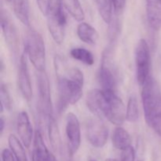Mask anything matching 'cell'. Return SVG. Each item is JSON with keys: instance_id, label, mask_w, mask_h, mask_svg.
<instances>
[{"instance_id": "obj_1", "label": "cell", "mask_w": 161, "mask_h": 161, "mask_svg": "<svg viewBox=\"0 0 161 161\" xmlns=\"http://www.w3.org/2000/svg\"><path fill=\"white\" fill-rule=\"evenodd\" d=\"M142 86V98L145 119L148 125L161 137V89L151 76Z\"/></svg>"}, {"instance_id": "obj_2", "label": "cell", "mask_w": 161, "mask_h": 161, "mask_svg": "<svg viewBox=\"0 0 161 161\" xmlns=\"http://www.w3.org/2000/svg\"><path fill=\"white\" fill-rule=\"evenodd\" d=\"M49 31L57 44L63 43L65 36L66 16L61 0H50L47 14Z\"/></svg>"}, {"instance_id": "obj_3", "label": "cell", "mask_w": 161, "mask_h": 161, "mask_svg": "<svg viewBox=\"0 0 161 161\" xmlns=\"http://www.w3.org/2000/svg\"><path fill=\"white\" fill-rule=\"evenodd\" d=\"M25 49L35 69L38 72L45 71L46 47L42 35L36 30L30 29L26 34Z\"/></svg>"}, {"instance_id": "obj_4", "label": "cell", "mask_w": 161, "mask_h": 161, "mask_svg": "<svg viewBox=\"0 0 161 161\" xmlns=\"http://www.w3.org/2000/svg\"><path fill=\"white\" fill-rule=\"evenodd\" d=\"M58 111H64L69 104L75 105L83 95V83L68 77H58Z\"/></svg>"}, {"instance_id": "obj_5", "label": "cell", "mask_w": 161, "mask_h": 161, "mask_svg": "<svg viewBox=\"0 0 161 161\" xmlns=\"http://www.w3.org/2000/svg\"><path fill=\"white\" fill-rule=\"evenodd\" d=\"M136 76L138 84L142 86L149 77L150 71V50L146 39H141L135 48Z\"/></svg>"}, {"instance_id": "obj_6", "label": "cell", "mask_w": 161, "mask_h": 161, "mask_svg": "<svg viewBox=\"0 0 161 161\" xmlns=\"http://www.w3.org/2000/svg\"><path fill=\"white\" fill-rule=\"evenodd\" d=\"M106 108L105 117L115 125L120 126L127 119L126 110L123 101L115 94L114 91H106Z\"/></svg>"}, {"instance_id": "obj_7", "label": "cell", "mask_w": 161, "mask_h": 161, "mask_svg": "<svg viewBox=\"0 0 161 161\" xmlns=\"http://www.w3.org/2000/svg\"><path fill=\"white\" fill-rule=\"evenodd\" d=\"M86 135L91 146L102 148L108 141V127L100 119H89L86 123Z\"/></svg>"}, {"instance_id": "obj_8", "label": "cell", "mask_w": 161, "mask_h": 161, "mask_svg": "<svg viewBox=\"0 0 161 161\" xmlns=\"http://www.w3.org/2000/svg\"><path fill=\"white\" fill-rule=\"evenodd\" d=\"M37 86L39 104L41 111L47 118L53 116L50 82L45 71H37Z\"/></svg>"}, {"instance_id": "obj_9", "label": "cell", "mask_w": 161, "mask_h": 161, "mask_svg": "<svg viewBox=\"0 0 161 161\" xmlns=\"http://www.w3.org/2000/svg\"><path fill=\"white\" fill-rule=\"evenodd\" d=\"M65 132L69 152L71 156H73L79 150L81 144L80 121L74 113H69L67 115Z\"/></svg>"}, {"instance_id": "obj_10", "label": "cell", "mask_w": 161, "mask_h": 161, "mask_svg": "<svg viewBox=\"0 0 161 161\" xmlns=\"http://www.w3.org/2000/svg\"><path fill=\"white\" fill-rule=\"evenodd\" d=\"M1 27L5 40L13 53H16L19 47V36L14 22L4 11L1 14Z\"/></svg>"}, {"instance_id": "obj_11", "label": "cell", "mask_w": 161, "mask_h": 161, "mask_svg": "<svg viewBox=\"0 0 161 161\" xmlns=\"http://www.w3.org/2000/svg\"><path fill=\"white\" fill-rule=\"evenodd\" d=\"M17 81H18L19 89L23 97L27 101H31L32 98V87H31L29 70H28L25 54H23L20 57L18 72H17Z\"/></svg>"}, {"instance_id": "obj_12", "label": "cell", "mask_w": 161, "mask_h": 161, "mask_svg": "<svg viewBox=\"0 0 161 161\" xmlns=\"http://www.w3.org/2000/svg\"><path fill=\"white\" fill-rule=\"evenodd\" d=\"M86 105L90 111L99 117H105L106 108V94L105 91L93 89L86 95Z\"/></svg>"}, {"instance_id": "obj_13", "label": "cell", "mask_w": 161, "mask_h": 161, "mask_svg": "<svg viewBox=\"0 0 161 161\" xmlns=\"http://www.w3.org/2000/svg\"><path fill=\"white\" fill-rule=\"evenodd\" d=\"M17 133L25 148H29L33 138V130L29 116L25 111L19 113L17 121Z\"/></svg>"}, {"instance_id": "obj_14", "label": "cell", "mask_w": 161, "mask_h": 161, "mask_svg": "<svg viewBox=\"0 0 161 161\" xmlns=\"http://www.w3.org/2000/svg\"><path fill=\"white\" fill-rule=\"evenodd\" d=\"M146 14L149 26L155 31L161 29V0H146Z\"/></svg>"}, {"instance_id": "obj_15", "label": "cell", "mask_w": 161, "mask_h": 161, "mask_svg": "<svg viewBox=\"0 0 161 161\" xmlns=\"http://www.w3.org/2000/svg\"><path fill=\"white\" fill-rule=\"evenodd\" d=\"M50 157L51 153L47 149L40 131L36 130L33 141L32 161H50Z\"/></svg>"}, {"instance_id": "obj_16", "label": "cell", "mask_w": 161, "mask_h": 161, "mask_svg": "<svg viewBox=\"0 0 161 161\" xmlns=\"http://www.w3.org/2000/svg\"><path fill=\"white\" fill-rule=\"evenodd\" d=\"M12 6L16 17L23 25H30V5L28 0H7Z\"/></svg>"}, {"instance_id": "obj_17", "label": "cell", "mask_w": 161, "mask_h": 161, "mask_svg": "<svg viewBox=\"0 0 161 161\" xmlns=\"http://www.w3.org/2000/svg\"><path fill=\"white\" fill-rule=\"evenodd\" d=\"M77 36L80 40L91 45L97 43L99 39L97 30L85 22H81L77 27Z\"/></svg>"}, {"instance_id": "obj_18", "label": "cell", "mask_w": 161, "mask_h": 161, "mask_svg": "<svg viewBox=\"0 0 161 161\" xmlns=\"http://www.w3.org/2000/svg\"><path fill=\"white\" fill-rule=\"evenodd\" d=\"M99 83L102 86V90L106 91H114L116 87V78L111 69L102 63L98 72Z\"/></svg>"}, {"instance_id": "obj_19", "label": "cell", "mask_w": 161, "mask_h": 161, "mask_svg": "<svg viewBox=\"0 0 161 161\" xmlns=\"http://www.w3.org/2000/svg\"><path fill=\"white\" fill-rule=\"evenodd\" d=\"M113 145L116 149L124 150L131 146V138L128 132L123 127H118L114 130L112 136Z\"/></svg>"}, {"instance_id": "obj_20", "label": "cell", "mask_w": 161, "mask_h": 161, "mask_svg": "<svg viewBox=\"0 0 161 161\" xmlns=\"http://www.w3.org/2000/svg\"><path fill=\"white\" fill-rule=\"evenodd\" d=\"M48 134L52 149L55 152H58L61 149V135L58 124L53 116L48 118Z\"/></svg>"}, {"instance_id": "obj_21", "label": "cell", "mask_w": 161, "mask_h": 161, "mask_svg": "<svg viewBox=\"0 0 161 161\" xmlns=\"http://www.w3.org/2000/svg\"><path fill=\"white\" fill-rule=\"evenodd\" d=\"M62 6L77 21H83L85 14L80 0H61Z\"/></svg>"}, {"instance_id": "obj_22", "label": "cell", "mask_w": 161, "mask_h": 161, "mask_svg": "<svg viewBox=\"0 0 161 161\" xmlns=\"http://www.w3.org/2000/svg\"><path fill=\"white\" fill-rule=\"evenodd\" d=\"M9 148L14 153L17 161H28L23 143H20L14 135H10L8 138Z\"/></svg>"}, {"instance_id": "obj_23", "label": "cell", "mask_w": 161, "mask_h": 161, "mask_svg": "<svg viewBox=\"0 0 161 161\" xmlns=\"http://www.w3.org/2000/svg\"><path fill=\"white\" fill-rule=\"evenodd\" d=\"M97 9L102 20L110 25L113 20V7L112 0H95Z\"/></svg>"}, {"instance_id": "obj_24", "label": "cell", "mask_w": 161, "mask_h": 161, "mask_svg": "<svg viewBox=\"0 0 161 161\" xmlns=\"http://www.w3.org/2000/svg\"><path fill=\"white\" fill-rule=\"evenodd\" d=\"M70 55L74 59L81 61L86 65H92L94 63L93 53L85 48H81V47L73 48L70 51Z\"/></svg>"}, {"instance_id": "obj_25", "label": "cell", "mask_w": 161, "mask_h": 161, "mask_svg": "<svg viewBox=\"0 0 161 161\" xmlns=\"http://www.w3.org/2000/svg\"><path fill=\"white\" fill-rule=\"evenodd\" d=\"M139 118L138 102L135 96H131L127 102V119L130 123H135Z\"/></svg>"}, {"instance_id": "obj_26", "label": "cell", "mask_w": 161, "mask_h": 161, "mask_svg": "<svg viewBox=\"0 0 161 161\" xmlns=\"http://www.w3.org/2000/svg\"><path fill=\"white\" fill-rule=\"evenodd\" d=\"M0 98H1V113H3L4 108L6 110H10L12 107V100L10 94L6 85L2 84L0 88Z\"/></svg>"}, {"instance_id": "obj_27", "label": "cell", "mask_w": 161, "mask_h": 161, "mask_svg": "<svg viewBox=\"0 0 161 161\" xmlns=\"http://www.w3.org/2000/svg\"><path fill=\"white\" fill-rule=\"evenodd\" d=\"M120 161H135V151L132 146L122 150Z\"/></svg>"}, {"instance_id": "obj_28", "label": "cell", "mask_w": 161, "mask_h": 161, "mask_svg": "<svg viewBox=\"0 0 161 161\" xmlns=\"http://www.w3.org/2000/svg\"><path fill=\"white\" fill-rule=\"evenodd\" d=\"M113 5V9L116 16H119L123 14L125 8L126 0H112Z\"/></svg>"}, {"instance_id": "obj_29", "label": "cell", "mask_w": 161, "mask_h": 161, "mask_svg": "<svg viewBox=\"0 0 161 161\" xmlns=\"http://www.w3.org/2000/svg\"><path fill=\"white\" fill-rule=\"evenodd\" d=\"M36 3H37V5L39 6V9L40 10V12L44 16H47L50 0H36Z\"/></svg>"}, {"instance_id": "obj_30", "label": "cell", "mask_w": 161, "mask_h": 161, "mask_svg": "<svg viewBox=\"0 0 161 161\" xmlns=\"http://www.w3.org/2000/svg\"><path fill=\"white\" fill-rule=\"evenodd\" d=\"M2 160L3 161H17L11 149H4L2 152Z\"/></svg>"}, {"instance_id": "obj_31", "label": "cell", "mask_w": 161, "mask_h": 161, "mask_svg": "<svg viewBox=\"0 0 161 161\" xmlns=\"http://www.w3.org/2000/svg\"><path fill=\"white\" fill-rule=\"evenodd\" d=\"M5 128V120L3 119V117H1L0 119V133H1V135H3V131H4Z\"/></svg>"}, {"instance_id": "obj_32", "label": "cell", "mask_w": 161, "mask_h": 161, "mask_svg": "<svg viewBox=\"0 0 161 161\" xmlns=\"http://www.w3.org/2000/svg\"><path fill=\"white\" fill-rule=\"evenodd\" d=\"M50 161H58L56 160V158H55L54 156H53L52 153H51V157H50Z\"/></svg>"}, {"instance_id": "obj_33", "label": "cell", "mask_w": 161, "mask_h": 161, "mask_svg": "<svg viewBox=\"0 0 161 161\" xmlns=\"http://www.w3.org/2000/svg\"><path fill=\"white\" fill-rule=\"evenodd\" d=\"M105 161H118L117 160H116V159H113V158H108L106 159Z\"/></svg>"}, {"instance_id": "obj_34", "label": "cell", "mask_w": 161, "mask_h": 161, "mask_svg": "<svg viewBox=\"0 0 161 161\" xmlns=\"http://www.w3.org/2000/svg\"><path fill=\"white\" fill-rule=\"evenodd\" d=\"M91 161H97V160H91Z\"/></svg>"}, {"instance_id": "obj_35", "label": "cell", "mask_w": 161, "mask_h": 161, "mask_svg": "<svg viewBox=\"0 0 161 161\" xmlns=\"http://www.w3.org/2000/svg\"><path fill=\"white\" fill-rule=\"evenodd\" d=\"M139 161H142V160H139Z\"/></svg>"}]
</instances>
